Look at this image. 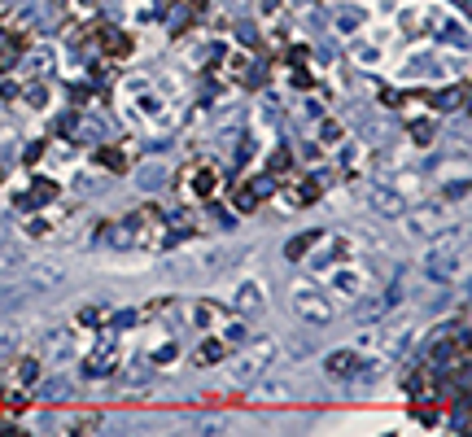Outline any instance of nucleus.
I'll list each match as a JSON object with an SVG mask.
<instances>
[{
  "label": "nucleus",
  "mask_w": 472,
  "mask_h": 437,
  "mask_svg": "<svg viewBox=\"0 0 472 437\" xmlns=\"http://www.w3.org/2000/svg\"><path fill=\"white\" fill-rule=\"evenodd\" d=\"M66 280V271H62V263H49V258H44V263H35L31 271H27V289L31 293H49V289H57Z\"/></svg>",
  "instance_id": "nucleus-6"
},
{
  "label": "nucleus",
  "mask_w": 472,
  "mask_h": 437,
  "mask_svg": "<svg viewBox=\"0 0 472 437\" xmlns=\"http://www.w3.org/2000/svg\"><path fill=\"white\" fill-rule=\"evenodd\" d=\"M49 354H70V333H53L49 337Z\"/></svg>",
  "instance_id": "nucleus-19"
},
{
  "label": "nucleus",
  "mask_w": 472,
  "mask_h": 437,
  "mask_svg": "<svg viewBox=\"0 0 472 437\" xmlns=\"http://www.w3.org/2000/svg\"><path fill=\"white\" fill-rule=\"evenodd\" d=\"M14 271H22V250L14 236H0V276H14Z\"/></svg>",
  "instance_id": "nucleus-9"
},
{
  "label": "nucleus",
  "mask_w": 472,
  "mask_h": 437,
  "mask_svg": "<svg viewBox=\"0 0 472 437\" xmlns=\"http://www.w3.org/2000/svg\"><path fill=\"white\" fill-rule=\"evenodd\" d=\"M285 167H289V153H285V149H280V153H276V158H271V171H285Z\"/></svg>",
  "instance_id": "nucleus-22"
},
{
  "label": "nucleus",
  "mask_w": 472,
  "mask_h": 437,
  "mask_svg": "<svg viewBox=\"0 0 472 437\" xmlns=\"http://www.w3.org/2000/svg\"><path fill=\"white\" fill-rule=\"evenodd\" d=\"M368 206L376 210V215H385V219H398V215L407 210L403 193H394V188H372V193H368Z\"/></svg>",
  "instance_id": "nucleus-7"
},
{
  "label": "nucleus",
  "mask_w": 472,
  "mask_h": 437,
  "mask_svg": "<svg viewBox=\"0 0 472 437\" xmlns=\"http://www.w3.org/2000/svg\"><path fill=\"white\" fill-rule=\"evenodd\" d=\"M14 350H18V328H0V359H9Z\"/></svg>",
  "instance_id": "nucleus-15"
},
{
  "label": "nucleus",
  "mask_w": 472,
  "mask_h": 437,
  "mask_svg": "<svg viewBox=\"0 0 472 437\" xmlns=\"http://www.w3.org/2000/svg\"><path fill=\"white\" fill-rule=\"evenodd\" d=\"M114 363H118V350H114V346H105V350L92 354L84 368H88V376H110V372H114Z\"/></svg>",
  "instance_id": "nucleus-10"
},
{
  "label": "nucleus",
  "mask_w": 472,
  "mask_h": 437,
  "mask_svg": "<svg viewBox=\"0 0 472 437\" xmlns=\"http://www.w3.org/2000/svg\"><path fill=\"white\" fill-rule=\"evenodd\" d=\"M66 381H53V385H44V398H66Z\"/></svg>",
  "instance_id": "nucleus-21"
},
{
  "label": "nucleus",
  "mask_w": 472,
  "mask_h": 437,
  "mask_svg": "<svg viewBox=\"0 0 472 437\" xmlns=\"http://www.w3.org/2000/svg\"><path fill=\"white\" fill-rule=\"evenodd\" d=\"M315 236H320V232H306L302 241H289V250H285V254H289V258H302V254H306V250L315 245Z\"/></svg>",
  "instance_id": "nucleus-18"
},
{
  "label": "nucleus",
  "mask_w": 472,
  "mask_h": 437,
  "mask_svg": "<svg viewBox=\"0 0 472 437\" xmlns=\"http://www.w3.org/2000/svg\"><path fill=\"white\" fill-rule=\"evenodd\" d=\"M464 97H468V88H451L446 97H438V105H442V110H459V105H464Z\"/></svg>",
  "instance_id": "nucleus-17"
},
{
  "label": "nucleus",
  "mask_w": 472,
  "mask_h": 437,
  "mask_svg": "<svg viewBox=\"0 0 472 437\" xmlns=\"http://www.w3.org/2000/svg\"><path fill=\"white\" fill-rule=\"evenodd\" d=\"M293 315L306 324H328L333 320V306H328V298L315 285H293Z\"/></svg>",
  "instance_id": "nucleus-4"
},
{
  "label": "nucleus",
  "mask_w": 472,
  "mask_h": 437,
  "mask_svg": "<svg viewBox=\"0 0 472 437\" xmlns=\"http://www.w3.org/2000/svg\"><path fill=\"white\" fill-rule=\"evenodd\" d=\"M223 354H228V346H223L219 337H210L206 346H197V354H193V359H197V363H219Z\"/></svg>",
  "instance_id": "nucleus-13"
},
{
  "label": "nucleus",
  "mask_w": 472,
  "mask_h": 437,
  "mask_svg": "<svg viewBox=\"0 0 472 437\" xmlns=\"http://www.w3.org/2000/svg\"><path fill=\"white\" fill-rule=\"evenodd\" d=\"M35 372H40V363H35V359H22L14 381H18V385H35Z\"/></svg>",
  "instance_id": "nucleus-14"
},
{
  "label": "nucleus",
  "mask_w": 472,
  "mask_h": 437,
  "mask_svg": "<svg viewBox=\"0 0 472 437\" xmlns=\"http://www.w3.org/2000/svg\"><path fill=\"white\" fill-rule=\"evenodd\" d=\"M236 306H241L245 315H254V311H263L267 306V289L258 285V280H245L241 289H236Z\"/></svg>",
  "instance_id": "nucleus-8"
},
{
  "label": "nucleus",
  "mask_w": 472,
  "mask_h": 437,
  "mask_svg": "<svg viewBox=\"0 0 472 437\" xmlns=\"http://www.w3.org/2000/svg\"><path fill=\"white\" fill-rule=\"evenodd\" d=\"M97 40H101V49H105V53H127V49H132V40H127L123 31H114V27H101V31H97Z\"/></svg>",
  "instance_id": "nucleus-12"
},
{
  "label": "nucleus",
  "mask_w": 472,
  "mask_h": 437,
  "mask_svg": "<svg viewBox=\"0 0 472 437\" xmlns=\"http://www.w3.org/2000/svg\"><path fill=\"white\" fill-rule=\"evenodd\" d=\"M97 158H101V162H105L110 171H127V167H123V162H127V158H123V149H101Z\"/></svg>",
  "instance_id": "nucleus-16"
},
{
  "label": "nucleus",
  "mask_w": 472,
  "mask_h": 437,
  "mask_svg": "<svg viewBox=\"0 0 472 437\" xmlns=\"http://www.w3.org/2000/svg\"><path fill=\"white\" fill-rule=\"evenodd\" d=\"M79 324H101V311H79Z\"/></svg>",
  "instance_id": "nucleus-23"
},
{
  "label": "nucleus",
  "mask_w": 472,
  "mask_h": 437,
  "mask_svg": "<svg viewBox=\"0 0 472 437\" xmlns=\"http://www.w3.org/2000/svg\"><path fill=\"white\" fill-rule=\"evenodd\" d=\"M328 372H333V376H350V372H359V354H354V350L328 354Z\"/></svg>",
  "instance_id": "nucleus-11"
},
{
  "label": "nucleus",
  "mask_w": 472,
  "mask_h": 437,
  "mask_svg": "<svg viewBox=\"0 0 472 437\" xmlns=\"http://www.w3.org/2000/svg\"><path fill=\"white\" fill-rule=\"evenodd\" d=\"M276 354H280L276 350V337H254L241 354H232V363H228L232 381H258V376H267V368H271Z\"/></svg>",
  "instance_id": "nucleus-1"
},
{
  "label": "nucleus",
  "mask_w": 472,
  "mask_h": 437,
  "mask_svg": "<svg viewBox=\"0 0 472 437\" xmlns=\"http://www.w3.org/2000/svg\"><path fill=\"white\" fill-rule=\"evenodd\" d=\"M411 140H416V145H429V140H433V123H416V127H411Z\"/></svg>",
  "instance_id": "nucleus-20"
},
{
  "label": "nucleus",
  "mask_w": 472,
  "mask_h": 437,
  "mask_svg": "<svg viewBox=\"0 0 472 437\" xmlns=\"http://www.w3.org/2000/svg\"><path fill=\"white\" fill-rule=\"evenodd\" d=\"M398 219H403L407 236H416V241H433V236H442V228H446L442 206H416V210H403Z\"/></svg>",
  "instance_id": "nucleus-3"
},
{
  "label": "nucleus",
  "mask_w": 472,
  "mask_h": 437,
  "mask_svg": "<svg viewBox=\"0 0 472 437\" xmlns=\"http://www.w3.org/2000/svg\"><path fill=\"white\" fill-rule=\"evenodd\" d=\"M127 232H136V241H145V245H162L167 241V219H162L158 206H140L127 219Z\"/></svg>",
  "instance_id": "nucleus-5"
},
{
  "label": "nucleus",
  "mask_w": 472,
  "mask_h": 437,
  "mask_svg": "<svg viewBox=\"0 0 472 437\" xmlns=\"http://www.w3.org/2000/svg\"><path fill=\"white\" fill-rule=\"evenodd\" d=\"M424 263H429V271H433L438 280L464 276V241H459V236H442V245H433Z\"/></svg>",
  "instance_id": "nucleus-2"
}]
</instances>
